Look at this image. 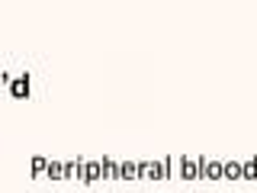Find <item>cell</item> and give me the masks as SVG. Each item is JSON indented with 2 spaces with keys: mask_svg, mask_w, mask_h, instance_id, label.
I'll return each instance as SVG.
<instances>
[{
  "mask_svg": "<svg viewBox=\"0 0 257 193\" xmlns=\"http://www.w3.org/2000/svg\"><path fill=\"white\" fill-rule=\"evenodd\" d=\"M13 93H16V96H23V93H29V77H20V80H16V87H13Z\"/></svg>",
  "mask_w": 257,
  "mask_h": 193,
  "instance_id": "30bf717a",
  "label": "cell"
},
{
  "mask_svg": "<svg viewBox=\"0 0 257 193\" xmlns=\"http://www.w3.org/2000/svg\"><path fill=\"white\" fill-rule=\"evenodd\" d=\"M100 174H103V171H100V161H84V164L77 161V177H84L87 183H93Z\"/></svg>",
  "mask_w": 257,
  "mask_h": 193,
  "instance_id": "7a4b0ae2",
  "label": "cell"
},
{
  "mask_svg": "<svg viewBox=\"0 0 257 193\" xmlns=\"http://www.w3.org/2000/svg\"><path fill=\"white\" fill-rule=\"evenodd\" d=\"M180 177H183V180H196V177H199V164L190 161V158H180Z\"/></svg>",
  "mask_w": 257,
  "mask_h": 193,
  "instance_id": "3957f363",
  "label": "cell"
},
{
  "mask_svg": "<svg viewBox=\"0 0 257 193\" xmlns=\"http://www.w3.org/2000/svg\"><path fill=\"white\" fill-rule=\"evenodd\" d=\"M222 177L225 180H241V161H222Z\"/></svg>",
  "mask_w": 257,
  "mask_h": 193,
  "instance_id": "277c9868",
  "label": "cell"
},
{
  "mask_svg": "<svg viewBox=\"0 0 257 193\" xmlns=\"http://www.w3.org/2000/svg\"><path fill=\"white\" fill-rule=\"evenodd\" d=\"M241 180H257V158L241 164Z\"/></svg>",
  "mask_w": 257,
  "mask_h": 193,
  "instance_id": "5b68a950",
  "label": "cell"
},
{
  "mask_svg": "<svg viewBox=\"0 0 257 193\" xmlns=\"http://www.w3.org/2000/svg\"><path fill=\"white\" fill-rule=\"evenodd\" d=\"M100 171H103V177H119L116 161H109V158H103V161H100Z\"/></svg>",
  "mask_w": 257,
  "mask_h": 193,
  "instance_id": "52a82bcc",
  "label": "cell"
},
{
  "mask_svg": "<svg viewBox=\"0 0 257 193\" xmlns=\"http://www.w3.org/2000/svg\"><path fill=\"white\" fill-rule=\"evenodd\" d=\"M45 167H48V161H45L42 155H36V158H32V174H42Z\"/></svg>",
  "mask_w": 257,
  "mask_h": 193,
  "instance_id": "9c48e42d",
  "label": "cell"
},
{
  "mask_svg": "<svg viewBox=\"0 0 257 193\" xmlns=\"http://www.w3.org/2000/svg\"><path fill=\"white\" fill-rule=\"evenodd\" d=\"M45 174L52 177V180H58V177H64V164H58V161H52V164L45 167Z\"/></svg>",
  "mask_w": 257,
  "mask_h": 193,
  "instance_id": "ba28073f",
  "label": "cell"
},
{
  "mask_svg": "<svg viewBox=\"0 0 257 193\" xmlns=\"http://www.w3.org/2000/svg\"><path fill=\"white\" fill-rule=\"evenodd\" d=\"M199 177H209V180H222V161H206L199 158Z\"/></svg>",
  "mask_w": 257,
  "mask_h": 193,
  "instance_id": "6da1fadb",
  "label": "cell"
},
{
  "mask_svg": "<svg viewBox=\"0 0 257 193\" xmlns=\"http://www.w3.org/2000/svg\"><path fill=\"white\" fill-rule=\"evenodd\" d=\"M135 174H139V164H132V161H122V164H119V177H125V180H132Z\"/></svg>",
  "mask_w": 257,
  "mask_h": 193,
  "instance_id": "8992f818",
  "label": "cell"
}]
</instances>
